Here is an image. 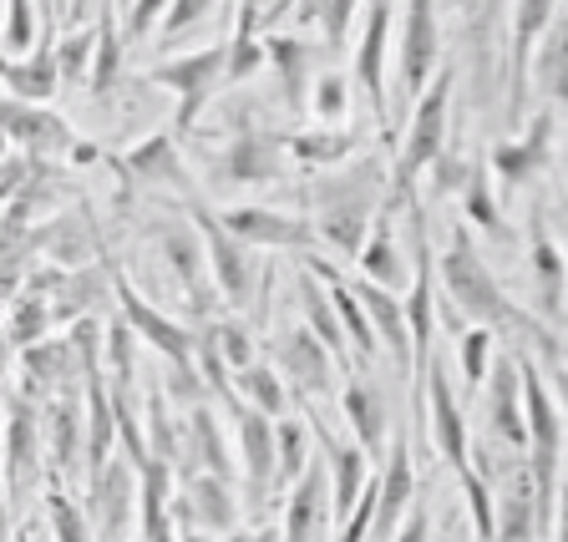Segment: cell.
<instances>
[{
  "label": "cell",
  "mask_w": 568,
  "mask_h": 542,
  "mask_svg": "<svg viewBox=\"0 0 568 542\" xmlns=\"http://www.w3.org/2000/svg\"><path fill=\"white\" fill-rule=\"evenodd\" d=\"M447 284L452 295L462 299V309L467 315H483V319H518L508 309V299H503V289H497L493 279H487V269L473 259V248H467V238H457L447 254Z\"/></svg>",
  "instance_id": "6da1fadb"
},
{
  "label": "cell",
  "mask_w": 568,
  "mask_h": 542,
  "mask_svg": "<svg viewBox=\"0 0 568 542\" xmlns=\"http://www.w3.org/2000/svg\"><path fill=\"white\" fill-rule=\"evenodd\" d=\"M564 508H558V528H564V538H568V487H564V497H558Z\"/></svg>",
  "instance_id": "b9f144b4"
},
{
  "label": "cell",
  "mask_w": 568,
  "mask_h": 542,
  "mask_svg": "<svg viewBox=\"0 0 568 542\" xmlns=\"http://www.w3.org/2000/svg\"><path fill=\"white\" fill-rule=\"evenodd\" d=\"M11 86H16V96H47V86H51V67H47V61H36L31 71L11 67Z\"/></svg>",
  "instance_id": "83f0119b"
},
{
  "label": "cell",
  "mask_w": 568,
  "mask_h": 542,
  "mask_svg": "<svg viewBox=\"0 0 568 542\" xmlns=\"http://www.w3.org/2000/svg\"><path fill=\"white\" fill-rule=\"evenodd\" d=\"M320 112H341V82L320 86Z\"/></svg>",
  "instance_id": "60d3db41"
},
{
  "label": "cell",
  "mask_w": 568,
  "mask_h": 542,
  "mask_svg": "<svg viewBox=\"0 0 568 542\" xmlns=\"http://www.w3.org/2000/svg\"><path fill=\"white\" fill-rule=\"evenodd\" d=\"M345 406H351V421H355V431H361V441L376 451V447H381V401H376V390L351 386Z\"/></svg>",
  "instance_id": "2e32d148"
},
{
  "label": "cell",
  "mask_w": 568,
  "mask_h": 542,
  "mask_svg": "<svg viewBox=\"0 0 568 542\" xmlns=\"http://www.w3.org/2000/svg\"><path fill=\"white\" fill-rule=\"evenodd\" d=\"M92 416H97V426H92V461H102L106 457V406H102V390L92 386Z\"/></svg>",
  "instance_id": "f546056e"
},
{
  "label": "cell",
  "mask_w": 568,
  "mask_h": 542,
  "mask_svg": "<svg viewBox=\"0 0 568 542\" xmlns=\"http://www.w3.org/2000/svg\"><path fill=\"white\" fill-rule=\"evenodd\" d=\"M31 467V416L26 406H16V426H11V482H21Z\"/></svg>",
  "instance_id": "44dd1931"
},
{
  "label": "cell",
  "mask_w": 568,
  "mask_h": 542,
  "mask_svg": "<svg viewBox=\"0 0 568 542\" xmlns=\"http://www.w3.org/2000/svg\"><path fill=\"white\" fill-rule=\"evenodd\" d=\"M406 497H412V457H406V447H396L390 472H386V482H381V518H376L381 538L396 528V518H402V508H406Z\"/></svg>",
  "instance_id": "8992f818"
},
{
  "label": "cell",
  "mask_w": 568,
  "mask_h": 542,
  "mask_svg": "<svg viewBox=\"0 0 568 542\" xmlns=\"http://www.w3.org/2000/svg\"><path fill=\"white\" fill-rule=\"evenodd\" d=\"M239 431H244V447H248V482H254V497L264 492L270 482V431L254 411H239Z\"/></svg>",
  "instance_id": "4fadbf2b"
},
{
  "label": "cell",
  "mask_w": 568,
  "mask_h": 542,
  "mask_svg": "<svg viewBox=\"0 0 568 542\" xmlns=\"http://www.w3.org/2000/svg\"><path fill=\"white\" fill-rule=\"evenodd\" d=\"M213 71H219V51H209V57L199 51V57L183 61V67H163V71H158V82L183 86V122L199 112L203 92H209V82H213Z\"/></svg>",
  "instance_id": "5b68a950"
},
{
  "label": "cell",
  "mask_w": 568,
  "mask_h": 542,
  "mask_svg": "<svg viewBox=\"0 0 568 542\" xmlns=\"http://www.w3.org/2000/svg\"><path fill=\"white\" fill-rule=\"evenodd\" d=\"M523 390H528V411H532V467H538L532 482H538V492H548L554 457H558V421H554V406H548V396L532 370H528V380H523Z\"/></svg>",
  "instance_id": "7a4b0ae2"
},
{
  "label": "cell",
  "mask_w": 568,
  "mask_h": 542,
  "mask_svg": "<svg viewBox=\"0 0 568 542\" xmlns=\"http://www.w3.org/2000/svg\"><path fill=\"white\" fill-rule=\"evenodd\" d=\"M280 355H284V370L305 390L331 386V366H325V340H320V335H290V340L280 345Z\"/></svg>",
  "instance_id": "277c9868"
},
{
  "label": "cell",
  "mask_w": 568,
  "mask_h": 542,
  "mask_svg": "<svg viewBox=\"0 0 568 542\" xmlns=\"http://www.w3.org/2000/svg\"><path fill=\"white\" fill-rule=\"evenodd\" d=\"M361 264H366L371 274H381V279H386V284H402V279H406V269H396V254H390V238H386V228H381V238L366 248V259H361Z\"/></svg>",
  "instance_id": "cb8c5ba5"
},
{
  "label": "cell",
  "mask_w": 568,
  "mask_h": 542,
  "mask_svg": "<svg viewBox=\"0 0 568 542\" xmlns=\"http://www.w3.org/2000/svg\"><path fill=\"white\" fill-rule=\"evenodd\" d=\"M483 360H487V330L467 335V376L483 380Z\"/></svg>",
  "instance_id": "e575fe53"
},
{
  "label": "cell",
  "mask_w": 568,
  "mask_h": 542,
  "mask_svg": "<svg viewBox=\"0 0 568 542\" xmlns=\"http://www.w3.org/2000/svg\"><path fill=\"white\" fill-rule=\"evenodd\" d=\"M544 16H548V0H523V21H518V41L528 47V35L544 25Z\"/></svg>",
  "instance_id": "1f68e13d"
},
{
  "label": "cell",
  "mask_w": 568,
  "mask_h": 542,
  "mask_svg": "<svg viewBox=\"0 0 568 542\" xmlns=\"http://www.w3.org/2000/svg\"><path fill=\"white\" fill-rule=\"evenodd\" d=\"M31 35V21H26V0H16V25H11V47H26Z\"/></svg>",
  "instance_id": "f35d334b"
},
{
  "label": "cell",
  "mask_w": 568,
  "mask_h": 542,
  "mask_svg": "<svg viewBox=\"0 0 568 542\" xmlns=\"http://www.w3.org/2000/svg\"><path fill=\"white\" fill-rule=\"evenodd\" d=\"M320 467H310L305 472V482H300V492H295V508H290V518H284V532L290 538H305V532H315L320 522H315V512H320Z\"/></svg>",
  "instance_id": "5bb4252c"
},
{
  "label": "cell",
  "mask_w": 568,
  "mask_h": 542,
  "mask_svg": "<svg viewBox=\"0 0 568 542\" xmlns=\"http://www.w3.org/2000/svg\"><path fill=\"white\" fill-rule=\"evenodd\" d=\"M193 502H199V518L209 522V528H229V522H234V508H229V497H224V482H199L193 487Z\"/></svg>",
  "instance_id": "d6986e66"
},
{
  "label": "cell",
  "mask_w": 568,
  "mask_h": 542,
  "mask_svg": "<svg viewBox=\"0 0 568 542\" xmlns=\"http://www.w3.org/2000/svg\"><path fill=\"white\" fill-rule=\"evenodd\" d=\"M366 305L376 309V319H381V330H386L390 350H396V360H406V325H402V309H396V299L381 295V289H366Z\"/></svg>",
  "instance_id": "e0dca14e"
},
{
  "label": "cell",
  "mask_w": 568,
  "mask_h": 542,
  "mask_svg": "<svg viewBox=\"0 0 568 542\" xmlns=\"http://www.w3.org/2000/svg\"><path fill=\"white\" fill-rule=\"evenodd\" d=\"M61 61H67V71L77 76V67L87 61V35H77V41H67V51H61Z\"/></svg>",
  "instance_id": "74e56055"
},
{
  "label": "cell",
  "mask_w": 568,
  "mask_h": 542,
  "mask_svg": "<svg viewBox=\"0 0 568 542\" xmlns=\"http://www.w3.org/2000/svg\"><path fill=\"white\" fill-rule=\"evenodd\" d=\"M280 451H284V472H295V467H300V451H305L300 426H284V431H280Z\"/></svg>",
  "instance_id": "d6a6232c"
},
{
  "label": "cell",
  "mask_w": 568,
  "mask_h": 542,
  "mask_svg": "<svg viewBox=\"0 0 568 542\" xmlns=\"http://www.w3.org/2000/svg\"><path fill=\"white\" fill-rule=\"evenodd\" d=\"M432 406H437V441L447 451V461H462L467 457V437H462V421H457V406L447 396V380H432Z\"/></svg>",
  "instance_id": "7c38bea8"
},
{
  "label": "cell",
  "mask_w": 568,
  "mask_h": 542,
  "mask_svg": "<svg viewBox=\"0 0 568 542\" xmlns=\"http://www.w3.org/2000/svg\"><path fill=\"white\" fill-rule=\"evenodd\" d=\"M513 390H518V376H513V366H503V370H497V386H493V426L508 441H523L528 431H523L518 411H513Z\"/></svg>",
  "instance_id": "9a60e30c"
},
{
  "label": "cell",
  "mask_w": 568,
  "mask_h": 542,
  "mask_svg": "<svg viewBox=\"0 0 568 542\" xmlns=\"http://www.w3.org/2000/svg\"><path fill=\"white\" fill-rule=\"evenodd\" d=\"M203 6H209V0H178V6H173V21H168V31H183V25H193Z\"/></svg>",
  "instance_id": "8d00e7d4"
},
{
  "label": "cell",
  "mask_w": 568,
  "mask_h": 542,
  "mask_svg": "<svg viewBox=\"0 0 568 542\" xmlns=\"http://www.w3.org/2000/svg\"><path fill=\"white\" fill-rule=\"evenodd\" d=\"M122 309H128L132 315V325H138L142 335H148V340L158 345V350H168L178 360V366H183V360H189V345H183V330H173V325H168V319H158L153 309L142 305L138 295H128V289H122Z\"/></svg>",
  "instance_id": "9c48e42d"
},
{
  "label": "cell",
  "mask_w": 568,
  "mask_h": 542,
  "mask_svg": "<svg viewBox=\"0 0 568 542\" xmlns=\"http://www.w3.org/2000/svg\"><path fill=\"white\" fill-rule=\"evenodd\" d=\"M361 467H366V461L355 457V451H335V497H341L335 508H351V502H355V487H361Z\"/></svg>",
  "instance_id": "7402d4cb"
},
{
  "label": "cell",
  "mask_w": 568,
  "mask_h": 542,
  "mask_svg": "<svg viewBox=\"0 0 568 542\" xmlns=\"http://www.w3.org/2000/svg\"><path fill=\"white\" fill-rule=\"evenodd\" d=\"M163 492H168V472H163V467H148V522H142V532H148V538H163V532H168Z\"/></svg>",
  "instance_id": "ffe728a7"
},
{
  "label": "cell",
  "mask_w": 568,
  "mask_h": 542,
  "mask_svg": "<svg viewBox=\"0 0 568 542\" xmlns=\"http://www.w3.org/2000/svg\"><path fill=\"white\" fill-rule=\"evenodd\" d=\"M219 340H224V355H229V360H239V366H244V360H248V335L229 325V330H219Z\"/></svg>",
  "instance_id": "d590c367"
},
{
  "label": "cell",
  "mask_w": 568,
  "mask_h": 542,
  "mask_svg": "<svg viewBox=\"0 0 568 542\" xmlns=\"http://www.w3.org/2000/svg\"><path fill=\"white\" fill-rule=\"evenodd\" d=\"M229 177H239V183H270L274 177V147L264 137H244L234 147V157H229Z\"/></svg>",
  "instance_id": "8fae6325"
},
{
  "label": "cell",
  "mask_w": 568,
  "mask_h": 542,
  "mask_svg": "<svg viewBox=\"0 0 568 542\" xmlns=\"http://www.w3.org/2000/svg\"><path fill=\"white\" fill-rule=\"evenodd\" d=\"M548 86H554V96H568V25L558 31L554 57H548Z\"/></svg>",
  "instance_id": "f1b7e54d"
},
{
  "label": "cell",
  "mask_w": 568,
  "mask_h": 542,
  "mask_svg": "<svg viewBox=\"0 0 568 542\" xmlns=\"http://www.w3.org/2000/svg\"><path fill=\"white\" fill-rule=\"evenodd\" d=\"M305 309H310V325H315V335H320V340H325V345H331V350H335V345H341V330H335L331 309L320 305V289H315V284H305Z\"/></svg>",
  "instance_id": "4316f807"
},
{
  "label": "cell",
  "mask_w": 568,
  "mask_h": 542,
  "mask_svg": "<svg viewBox=\"0 0 568 542\" xmlns=\"http://www.w3.org/2000/svg\"><path fill=\"white\" fill-rule=\"evenodd\" d=\"M71 437H77V416H71V406H61L57 411V457L61 461L71 457Z\"/></svg>",
  "instance_id": "836d02e7"
},
{
  "label": "cell",
  "mask_w": 568,
  "mask_h": 542,
  "mask_svg": "<svg viewBox=\"0 0 568 542\" xmlns=\"http://www.w3.org/2000/svg\"><path fill=\"white\" fill-rule=\"evenodd\" d=\"M41 330H47V309H41V299H26V305L16 309V319H11V340L31 345Z\"/></svg>",
  "instance_id": "d4e9b609"
},
{
  "label": "cell",
  "mask_w": 568,
  "mask_h": 542,
  "mask_svg": "<svg viewBox=\"0 0 568 542\" xmlns=\"http://www.w3.org/2000/svg\"><path fill=\"white\" fill-rule=\"evenodd\" d=\"M426 67H432V11H426V0L412 6V31H406V57H402V71H406V86H422Z\"/></svg>",
  "instance_id": "ba28073f"
},
{
  "label": "cell",
  "mask_w": 568,
  "mask_h": 542,
  "mask_svg": "<svg viewBox=\"0 0 568 542\" xmlns=\"http://www.w3.org/2000/svg\"><path fill=\"white\" fill-rule=\"evenodd\" d=\"M229 234L260 238V244H305V228L300 224H284V218H274V213H254V208L229 213Z\"/></svg>",
  "instance_id": "52a82bcc"
},
{
  "label": "cell",
  "mask_w": 568,
  "mask_h": 542,
  "mask_svg": "<svg viewBox=\"0 0 568 542\" xmlns=\"http://www.w3.org/2000/svg\"><path fill=\"white\" fill-rule=\"evenodd\" d=\"M132 167H138V173H153V177H178V163H173V153H168L163 137L148 142V147L132 157Z\"/></svg>",
  "instance_id": "484cf974"
},
{
  "label": "cell",
  "mask_w": 568,
  "mask_h": 542,
  "mask_svg": "<svg viewBox=\"0 0 568 542\" xmlns=\"http://www.w3.org/2000/svg\"><path fill=\"white\" fill-rule=\"evenodd\" d=\"M102 532H122V512H128V472L122 467H112V472L102 477Z\"/></svg>",
  "instance_id": "ac0fdd59"
},
{
  "label": "cell",
  "mask_w": 568,
  "mask_h": 542,
  "mask_svg": "<svg viewBox=\"0 0 568 542\" xmlns=\"http://www.w3.org/2000/svg\"><path fill=\"white\" fill-rule=\"evenodd\" d=\"M158 6H163V0H138V16H132V31H148V25H153V16H158Z\"/></svg>",
  "instance_id": "ab89813d"
},
{
  "label": "cell",
  "mask_w": 568,
  "mask_h": 542,
  "mask_svg": "<svg viewBox=\"0 0 568 542\" xmlns=\"http://www.w3.org/2000/svg\"><path fill=\"white\" fill-rule=\"evenodd\" d=\"M442 117H447V76L437 82V92L426 96L422 117H416V132H412V147H406L402 173H416L422 163H432V157L442 153Z\"/></svg>",
  "instance_id": "3957f363"
},
{
  "label": "cell",
  "mask_w": 568,
  "mask_h": 542,
  "mask_svg": "<svg viewBox=\"0 0 568 542\" xmlns=\"http://www.w3.org/2000/svg\"><path fill=\"white\" fill-rule=\"evenodd\" d=\"M335 299H341V315H345V325H351L355 345H366V350H371V325H366V319H361V309H355V299H351V295H335Z\"/></svg>",
  "instance_id": "4dcf8cb0"
},
{
  "label": "cell",
  "mask_w": 568,
  "mask_h": 542,
  "mask_svg": "<svg viewBox=\"0 0 568 542\" xmlns=\"http://www.w3.org/2000/svg\"><path fill=\"white\" fill-rule=\"evenodd\" d=\"M203 228H209V238H213V259H219V279H224L229 299H239V305H244V299H248V264H244V254H239L234 238H229L224 228H213L209 218H203Z\"/></svg>",
  "instance_id": "30bf717a"
},
{
  "label": "cell",
  "mask_w": 568,
  "mask_h": 542,
  "mask_svg": "<svg viewBox=\"0 0 568 542\" xmlns=\"http://www.w3.org/2000/svg\"><path fill=\"white\" fill-rule=\"evenodd\" d=\"M244 390L254 396V401L264 406V411H284V390L274 386V370H264V366H254L244 376Z\"/></svg>",
  "instance_id": "603a6c76"
}]
</instances>
